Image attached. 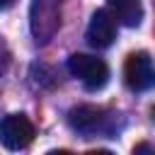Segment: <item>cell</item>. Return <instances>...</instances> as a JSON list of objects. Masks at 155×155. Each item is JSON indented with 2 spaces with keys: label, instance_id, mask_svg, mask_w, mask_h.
<instances>
[{
  "label": "cell",
  "instance_id": "cell-2",
  "mask_svg": "<svg viewBox=\"0 0 155 155\" xmlns=\"http://www.w3.org/2000/svg\"><path fill=\"white\" fill-rule=\"evenodd\" d=\"M68 70L73 78H78L87 90H102L109 80V68L102 58L90 53H73L68 58Z\"/></svg>",
  "mask_w": 155,
  "mask_h": 155
},
{
  "label": "cell",
  "instance_id": "cell-10",
  "mask_svg": "<svg viewBox=\"0 0 155 155\" xmlns=\"http://www.w3.org/2000/svg\"><path fill=\"white\" fill-rule=\"evenodd\" d=\"M150 114H153V121H155V107H153V111H150Z\"/></svg>",
  "mask_w": 155,
  "mask_h": 155
},
{
  "label": "cell",
  "instance_id": "cell-8",
  "mask_svg": "<svg viewBox=\"0 0 155 155\" xmlns=\"http://www.w3.org/2000/svg\"><path fill=\"white\" fill-rule=\"evenodd\" d=\"M143 150H150V153H155V150H153L148 143H140V145H136V148H133V153H143Z\"/></svg>",
  "mask_w": 155,
  "mask_h": 155
},
{
  "label": "cell",
  "instance_id": "cell-3",
  "mask_svg": "<svg viewBox=\"0 0 155 155\" xmlns=\"http://www.w3.org/2000/svg\"><path fill=\"white\" fill-rule=\"evenodd\" d=\"M124 80L133 92H145V90L155 87V63H153L150 53H145V51L131 53L124 63Z\"/></svg>",
  "mask_w": 155,
  "mask_h": 155
},
{
  "label": "cell",
  "instance_id": "cell-6",
  "mask_svg": "<svg viewBox=\"0 0 155 155\" xmlns=\"http://www.w3.org/2000/svg\"><path fill=\"white\" fill-rule=\"evenodd\" d=\"M116 39V17L111 10H97L87 27V41L94 48H109Z\"/></svg>",
  "mask_w": 155,
  "mask_h": 155
},
{
  "label": "cell",
  "instance_id": "cell-5",
  "mask_svg": "<svg viewBox=\"0 0 155 155\" xmlns=\"http://www.w3.org/2000/svg\"><path fill=\"white\" fill-rule=\"evenodd\" d=\"M68 124H70V128L78 131V133L94 136V133L107 131L109 114H107V109H102V107H94V104H80V107H75V109L68 111Z\"/></svg>",
  "mask_w": 155,
  "mask_h": 155
},
{
  "label": "cell",
  "instance_id": "cell-9",
  "mask_svg": "<svg viewBox=\"0 0 155 155\" xmlns=\"http://www.w3.org/2000/svg\"><path fill=\"white\" fill-rule=\"evenodd\" d=\"M15 0H0V10H5V7H10Z\"/></svg>",
  "mask_w": 155,
  "mask_h": 155
},
{
  "label": "cell",
  "instance_id": "cell-7",
  "mask_svg": "<svg viewBox=\"0 0 155 155\" xmlns=\"http://www.w3.org/2000/svg\"><path fill=\"white\" fill-rule=\"evenodd\" d=\"M111 15L116 17V22L126 24V27H138L143 19V5L140 0H107Z\"/></svg>",
  "mask_w": 155,
  "mask_h": 155
},
{
  "label": "cell",
  "instance_id": "cell-4",
  "mask_svg": "<svg viewBox=\"0 0 155 155\" xmlns=\"http://www.w3.org/2000/svg\"><path fill=\"white\" fill-rule=\"evenodd\" d=\"M36 136L34 124L24 114H7L0 121V143L7 150H22L27 148Z\"/></svg>",
  "mask_w": 155,
  "mask_h": 155
},
{
  "label": "cell",
  "instance_id": "cell-1",
  "mask_svg": "<svg viewBox=\"0 0 155 155\" xmlns=\"http://www.w3.org/2000/svg\"><path fill=\"white\" fill-rule=\"evenodd\" d=\"M61 17H63V0H31L29 29L39 46H46L56 36L61 27Z\"/></svg>",
  "mask_w": 155,
  "mask_h": 155
}]
</instances>
